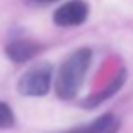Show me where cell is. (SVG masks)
<instances>
[{
    "mask_svg": "<svg viewBox=\"0 0 133 133\" xmlns=\"http://www.w3.org/2000/svg\"><path fill=\"white\" fill-rule=\"evenodd\" d=\"M14 125H15V115H14L12 108L7 103L0 101V130L12 128Z\"/></svg>",
    "mask_w": 133,
    "mask_h": 133,
    "instance_id": "52a82bcc",
    "label": "cell"
},
{
    "mask_svg": "<svg viewBox=\"0 0 133 133\" xmlns=\"http://www.w3.org/2000/svg\"><path fill=\"white\" fill-rule=\"evenodd\" d=\"M41 51V44L32 39H14L5 45V54L10 61L22 64L36 57Z\"/></svg>",
    "mask_w": 133,
    "mask_h": 133,
    "instance_id": "277c9868",
    "label": "cell"
},
{
    "mask_svg": "<svg viewBox=\"0 0 133 133\" xmlns=\"http://www.w3.org/2000/svg\"><path fill=\"white\" fill-rule=\"evenodd\" d=\"M24 2L30 7H45V5H49V3L57 2V0H24Z\"/></svg>",
    "mask_w": 133,
    "mask_h": 133,
    "instance_id": "ba28073f",
    "label": "cell"
},
{
    "mask_svg": "<svg viewBox=\"0 0 133 133\" xmlns=\"http://www.w3.org/2000/svg\"><path fill=\"white\" fill-rule=\"evenodd\" d=\"M88 15L89 7L84 0H69L54 12L52 20L59 27H78L86 22Z\"/></svg>",
    "mask_w": 133,
    "mask_h": 133,
    "instance_id": "3957f363",
    "label": "cell"
},
{
    "mask_svg": "<svg viewBox=\"0 0 133 133\" xmlns=\"http://www.w3.org/2000/svg\"><path fill=\"white\" fill-rule=\"evenodd\" d=\"M52 86V66L49 62H39V64L29 68L17 83V89L22 96L39 98L45 96Z\"/></svg>",
    "mask_w": 133,
    "mask_h": 133,
    "instance_id": "7a4b0ae2",
    "label": "cell"
},
{
    "mask_svg": "<svg viewBox=\"0 0 133 133\" xmlns=\"http://www.w3.org/2000/svg\"><path fill=\"white\" fill-rule=\"evenodd\" d=\"M125 81H127V72H125V71L118 72V74L111 79V83L108 84V88L101 89L99 93H96L94 96L86 98L84 103H83V106H84V108H96L98 104H101L103 101H106L108 98H111L115 93H118V91L121 89V86L125 84Z\"/></svg>",
    "mask_w": 133,
    "mask_h": 133,
    "instance_id": "8992f818",
    "label": "cell"
},
{
    "mask_svg": "<svg viewBox=\"0 0 133 133\" xmlns=\"http://www.w3.org/2000/svg\"><path fill=\"white\" fill-rule=\"evenodd\" d=\"M121 127V121L116 115L113 113H104L94 121L83 127H76L72 130L62 131V133H118Z\"/></svg>",
    "mask_w": 133,
    "mask_h": 133,
    "instance_id": "5b68a950",
    "label": "cell"
},
{
    "mask_svg": "<svg viewBox=\"0 0 133 133\" xmlns=\"http://www.w3.org/2000/svg\"><path fill=\"white\" fill-rule=\"evenodd\" d=\"M91 49L81 47L74 51L64 62L56 78V93L61 99H72L83 84L91 64Z\"/></svg>",
    "mask_w": 133,
    "mask_h": 133,
    "instance_id": "6da1fadb",
    "label": "cell"
}]
</instances>
